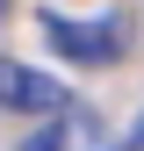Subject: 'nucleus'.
Returning a JSON list of instances; mask_svg holds the SVG:
<instances>
[{"label":"nucleus","instance_id":"obj_4","mask_svg":"<svg viewBox=\"0 0 144 151\" xmlns=\"http://www.w3.org/2000/svg\"><path fill=\"white\" fill-rule=\"evenodd\" d=\"M0 22H7V0H0Z\"/></svg>","mask_w":144,"mask_h":151},{"label":"nucleus","instance_id":"obj_3","mask_svg":"<svg viewBox=\"0 0 144 151\" xmlns=\"http://www.w3.org/2000/svg\"><path fill=\"white\" fill-rule=\"evenodd\" d=\"M22 151H101V122H86L79 108H65V115H50Z\"/></svg>","mask_w":144,"mask_h":151},{"label":"nucleus","instance_id":"obj_5","mask_svg":"<svg viewBox=\"0 0 144 151\" xmlns=\"http://www.w3.org/2000/svg\"><path fill=\"white\" fill-rule=\"evenodd\" d=\"M137 144H144V122H137Z\"/></svg>","mask_w":144,"mask_h":151},{"label":"nucleus","instance_id":"obj_1","mask_svg":"<svg viewBox=\"0 0 144 151\" xmlns=\"http://www.w3.org/2000/svg\"><path fill=\"white\" fill-rule=\"evenodd\" d=\"M0 108H22V115H43V122H50V115L72 108V93H65V79H50V72L0 58Z\"/></svg>","mask_w":144,"mask_h":151},{"label":"nucleus","instance_id":"obj_2","mask_svg":"<svg viewBox=\"0 0 144 151\" xmlns=\"http://www.w3.org/2000/svg\"><path fill=\"white\" fill-rule=\"evenodd\" d=\"M50 50L72 65H115L122 58V22H50Z\"/></svg>","mask_w":144,"mask_h":151}]
</instances>
